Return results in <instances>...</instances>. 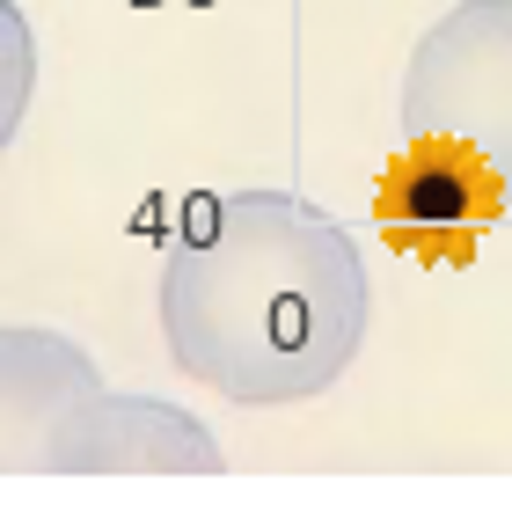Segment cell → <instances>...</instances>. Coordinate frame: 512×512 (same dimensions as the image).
I'll return each mask as SVG.
<instances>
[{
	"label": "cell",
	"instance_id": "6da1fadb",
	"mask_svg": "<svg viewBox=\"0 0 512 512\" xmlns=\"http://www.w3.org/2000/svg\"><path fill=\"white\" fill-rule=\"evenodd\" d=\"M374 322L352 227L286 191H227L169 242L161 344L227 403L286 410L337 388Z\"/></svg>",
	"mask_w": 512,
	"mask_h": 512
},
{
	"label": "cell",
	"instance_id": "7a4b0ae2",
	"mask_svg": "<svg viewBox=\"0 0 512 512\" xmlns=\"http://www.w3.org/2000/svg\"><path fill=\"white\" fill-rule=\"evenodd\" d=\"M403 132L461 139L512 191V0H454L403 66Z\"/></svg>",
	"mask_w": 512,
	"mask_h": 512
},
{
	"label": "cell",
	"instance_id": "3957f363",
	"mask_svg": "<svg viewBox=\"0 0 512 512\" xmlns=\"http://www.w3.org/2000/svg\"><path fill=\"white\" fill-rule=\"evenodd\" d=\"M505 205L512 191L483 154H469L461 139L410 132L381 169L374 220H381V242L417 256V264H469Z\"/></svg>",
	"mask_w": 512,
	"mask_h": 512
},
{
	"label": "cell",
	"instance_id": "277c9868",
	"mask_svg": "<svg viewBox=\"0 0 512 512\" xmlns=\"http://www.w3.org/2000/svg\"><path fill=\"white\" fill-rule=\"evenodd\" d=\"M213 469H220V439L183 403L118 395L110 381L66 417L37 461V476H213Z\"/></svg>",
	"mask_w": 512,
	"mask_h": 512
},
{
	"label": "cell",
	"instance_id": "5b68a950",
	"mask_svg": "<svg viewBox=\"0 0 512 512\" xmlns=\"http://www.w3.org/2000/svg\"><path fill=\"white\" fill-rule=\"evenodd\" d=\"M96 388H103V366L88 359L74 337L8 322V330H0V469L37 476L44 447H52L59 425Z\"/></svg>",
	"mask_w": 512,
	"mask_h": 512
}]
</instances>
